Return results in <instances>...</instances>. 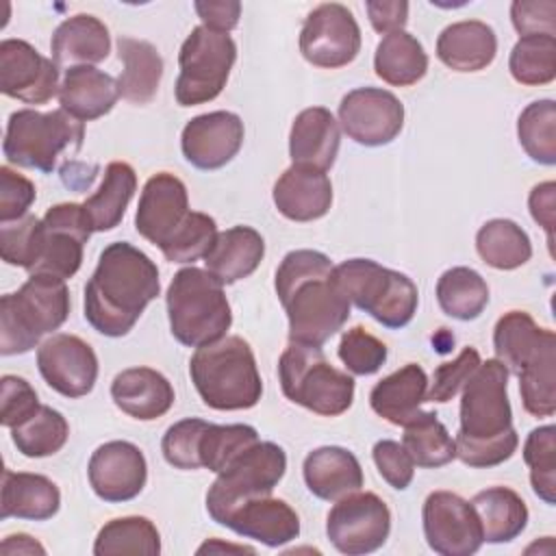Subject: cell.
Here are the masks:
<instances>
[{"instance_id": "cell-46", "label": "cell", "mask_w": 556, "mask_h": 556, "mask_svg": "<svg viewBox=\"0 0 556 556\" xmlns=\"http://www.w3.org/2000/svg\"><path fill=\"white\" fill-rule=\"evenodd\" d=\"M256 441H261L258 432L248 424H206L198 445L200 465L213 473H219L237 454Z\"/></svg>"}, {"instance_id": "cell-20", "label": "cell", "mask_w": 556, "mask_h": 556, "mask_svg": "<svg viewBox=\"0 0 556 556\" xmlns=\"http://www.w3.org/2000/svg\"><path fill=\"white\" fill-rule=\"evenodd\" d=\"M243 122L237 113L213 111L189 119L180 135L185 159L198 169H219L243 146Z\"/></svg>"}, {"instance_id": "cell-60", "label": "cell", "mask_w": 556, "mask_h": 556, "mask_svg": "<svg viewBox=\"0 0 556 556\" xmlns=\"http://www.w3.org/2000/svg\"><path fill=\"white\" fill-rule=\"evenodd\" d=\"M2 554H46L43 545L37 543L33 536L28 534H9L2 545H0Z\"/></svg>"}, {"instance_id": "cell-55", "label": "cell", "mask_w": 556, "mask_h": 556, "mask_svg": "<svg viewBox=\"0 0 556 556\" xmlns=\"http://www.w3.org/2000/svg\"><path fill=\"white\" fill-rule=\"evenodd\" d=\"M35 198V185L26 176L13 172L9 165L0 167V224L28 215Z\"/></svg>"}, {"instance_id": "cell-29", "label": "cell", "mask_w": 556, "mask_h": 556, "mask_svg": "<svg viewBox=\"0 0 556 556\" xmlns=\"http://www.w3.org/2000/svg\"><path fill=\"white\" fill-rule=\"evenodd\" d=\"M52 61L59 67L93 65L109 56L111 35L96 15L78 13L63 20L50 39Z\"/></svg>"}, {"instance_id": "cell-13", "label": "cell", "mask_w": 556, "mask_h": 556, "mask_svg": "<svg viewBox=\"0 0 556 556\" xmlns=\"http://www.w3.org/2000/svg\"><path fill=\"white\" fill-rule=\"evenodd\" d=\"M302 56L324 70H337L352 63L361 52V28L352 11L339 2L315 7L300 30Z\"/></svg>"}, {"instance_id": "cell-31", "label": "cell", "mask_w": 556, "mask_h": 556, "mask_svg": "<svg viewBox=\"0 0 556 556\" xmlns=\"http://www.w3.org/2000/svg\"><path fill=\"white\" fill-rule=\"evenodd\" d=\"M497 37L480 20H463L445 26L437 39V56L454 72H480L493 63Z\"/></svg>"}, {"instance_id": "cell-43", "label": "cell", "mask_w": 556, "mask_h": 556, "mask_svg": "<svg viewBox=\"0 0 556 556\" xmlns=\"http://www.w3.org/2000/svg\"><path fill=\"white\" fill-rule=\"evenodd\" d=\"M67 419L46 404H41V408L30 419L11 428V439L17 452L28 458H43L56 454L67 443Z\"/></svg>"}, {"instance_id": "cell-16", "label": "cell", "mask_w": 556, "mask_h": 556, "mask_svg": "<svg viewBox=\"0 0 556 556\" xmlns=\"http://www.w3.org/2000/svg\"><path fill=\"white\" fill-rule=\"evenodd\" d=\"M339 126L361 146H387L404 126V104L387 89L358 87L343 96Z\"/></svg>"}, {"instance_id": "cell-37", "label": "cell", "mask_w": 556, "mask_h": 556, "mask_svg": "<svg viewBox=\"0 0 556 556\" xmlns=\"http://www.w3.org/2000/svg\"><path fill=\"white\" fill-rule=\"evenodd\" d=\"M519 393L526 413L552 417L556 413V334L549 332L536 354L519 369Z\"/></svg>"}, {"instance_id": "cell-42", "label": "cell", "mask_w": 556, "mask_h": 556, "mask_svg": "<svg viewBox=\"0 0 556 556\" xmlns=\"http://www.w3.org/2000/svg\"><path fill=\"white\" fill-rule=\"evenodd\" d=\"M96 556H119V554H161V534L148 517L130 515L117 517L104 523L93 543Z\"/></svg>"}, {"instance_id": "cell-28", "label": "cell", "mask_w": 556, "mask_h": 556, "mask_svg": "<svg viewBox=\"0 0 556 556\" xmlns=\"http://www.w3.org/2000/svg\"><path fill=\"white\" fill-rule=\"evenodd\" d=\"M265 256V241L252 226H232L217 232L211 250L204 254L206 271L222 285H235L256 271Z\"/></svg>"}, {"instance_id": "cell-25", "label": "cell", "mask_w": 556, "mask_h": 556, "mask_svg": "<svg viewBox=\"0 0 556 556\" xmlns=\"http://www.w3.org/2000/svg\"><path fill=\"white\" fill-rule=\"evenodd\" d=\"M111 397L122 413L139 421L163 417L176 400L172 382L152 367L119 371L111 382Z\"/></svg>"}, {"instance_id": "cell-18", "label": "cell", "mask_w": 556, "mask_h": 556, "mask_svg": "<svg viewBox=\"0 0 556 556\" xmlns=\"http://www.w3.org/2000/svg\"><path fill=\"white\" fill-rule=\"evenodd\" d=\"M59 65L24 39L0 43V91L26 104H46L59 93Z\"/></svg>"}, {"instance_id": "cell-14", "label": "cell", "mask_w": 556, "mask_h": 556, "mask_svg": "<svg viewBox=\"0 0 556 556\" xmlns=\"http://www.w3.org/2000/svg\"><path fill=\"white\" fill-rule=\"evenodd\" d=\"M421 521L428 547L441 556H471L484 543L471 502L452 491H432L424 502Z\"/></svg>"}, {"instance_id": "cell-53", "label": "cell", "mask_w": 556, "mask_h": 556, "mask_svg": "<svg viewBox=\"0 0 556 556\" xmlns=\"http://www.w3.org/2000/svg\"><path fill=\"white\" fill-rule=\"evenodd\" d=\"M0 424L4 428H15L30 419L39 408L37 391L30 387L28 380L7 374L0 380Z\"/></svg>"}, {"instance_id": "cell-32", "label": "cell", "mask_w": 556, "mask_h": 556, "mask_svg": "<svg viewBox=\"0 0 556 556\" xmlns=\"http://www.w3.org/2000/svg\"><path fill=\"white\" fill-rule=\"evenodd\" d=\"M59 506L61 493L50 478L28 471H2V519L15 517L28 521H46L59 513Z\"/></svg>"}, {"instance_id": "cell-15", "label": "cell", "mask_w": 556, "mask_h": 556, "mask_svg": "<svg viewBox=\"0 0 556 556\" xmlns=\"http://www.w3.org/2000/svg\"><path fill=\"white\" fill-rule=\"evenodd\" d=\"M43 245L37 265L28 274H46L61 280L72 278L83 263V245L93 228L83 204L61 202L46 211Z\"/></svg>"}, {"instance_id": "cell-35", "label": "cell", "mask_w": 556, "mask_h": 556, "mask_svg": "<svg viewBox=\"0 0 556 556\" xmlns=\"http://www.w3.org/2000/svg\"><path fill=\"white\" fill-rule=\"evenodd\" d=\"M135 189L137 174L128 163L113 161L106 165L98 191L83 202L93 232L113 230L122 222Z\"/></svg>"}, {"instance_id": "cell-23", "label": "cell", "mask_w": 556, "mask_h": 556, "mask_svg": "<svg viewBox=\"0 0 556 556\" xmlns=\"http://www.w3.org/2000/svg\"><path fill=\"white\" fill-rule=\"evenodd\" d=\"M280 215L291 222H313L324 217L332 204V182L326 172L291 165L276 180L271 191Z\"/></svg>"}, {"instance_id": "cell-50", "label": "cell", "mask_w": 556, "mask_h": 556, "mask_svg": "<svg viewBox=\"0 0 556 556\" xmlns=\"http://www.w3.org/2000/svg\"><path fill=\"white\" fill-rule=\"evenodd\" d=\"M339 358L354 376H371L384 365L387 345L363 326H354L339 341Z\"/></svg>"}, {"instance_id": "cell-3", "label": "cell", "mask_w": 556, "mask_h": 556, "mask_svg": "<svg viewBox=\"0 0 556 556\" xmlns=\"http://www.w3.org/2000/svg\"><path fill=\"white\" fill-rule=\"evenodd\" d=\"M460 391L456 458L476 469L502 465L519 445L508 402V369L497 358H489L478 365Z\"/></svg>"}, {"instance_id": "cell-49", "label": "cell", "mask_w": 556, "mask_h": 556, "mask_svg": "<svg viewBox=\"0 0 556 556\" xmlns=\"http://www.w3.org/2000/svg\"><path fill=\"white\" fill-rule=\"evenodd\" d=\"M217 237V224L211 215L191 211L174 237L161 248L169 263H193L204 258Z\"/></svg>"}, {"instance_id": "cell-61", "label": "cell", "mask_w": 556, "mask_h": 556, "mask_svg": "<svg viewBox=\"0 0 556 556\" xmlns=\"http://www.w3.org/2000/svg\"><path fill=\"white\" fill-rule=\"evenodd\" d=\"M204 552H208V554H211V552H250V554H252L254 549H252V547H245V545H228V543L224 545L222 541H206V543L198 549V554H204Z\"/></svg>"}, {"instance_id": "cell-33", "label": "cell", "mask_w": 556, "mask_h": 556, "mask_svg": "<svg viewBox=\"0 0 556 556\" xmlns=\"http://www.w3.org/2000/svg\"><path fill=\"white\" fill-rule=\"evenodd\" d=\"M117 54L124 63L117 78L119 96L132 104H148L156 96L163 76V59L159 50L146 39L124 35L117 39Z\"/></svg>"}, {"instance_id": "cell-11", "label": "cell", "mask_w": 556, "mask_h": 556, "mask_svg": "<svg viewBox=\"0 0 556 556\" xmlns=\"http://www.w3.org/2000/svg\"><path fill=\"white\" fill-rule=\"evenodd\" d=\"M235 59L237 46L228 33L195 26L180 46L176 102L180 106H195L215 100L226 87Z\"/></svg>"}, {"instance_id": "cell-22", "label": "cell", "mask_w": 556, "mask_h": 556, "mask_svg": "<svg viewBox=\"0 0 556 556\" xmlns=\"http://www.w3.org/2000/svg\"><path fill=\"white\" fill-rule=\"evenodd\" d=\"M224 526L239 536L258 541L267 547H280L295 541L300 534L298 513L285 500L271 495L243 502L228 515Z\"/></svg>"}, {"instance_id": "cell-44", "label": "cell", "mask_w": 556, "mask_h": 556, "mask_svg": "<svg viewBox=\"0 0 556 556\" xmlns=\"http://www.w3.org/2000/svg\"><path fill=\"white\" fill-rule=\"evenodd\" d=\"M517 137L526 154L541 165L556 163V102H530L517 119Z\"/></svg>"}, {"instance_id": "cell-7", "label": "cell", "mask_w": 556, "mask_h": 556, "mask_svg": "<svg viewBox=\"0 0 556 556\" xmlns=\"http://www.w3.org/2000/svg\"><path fill=\"white\" fill-rule=\"evenodd\" d=\"M332 274L348 300L384 328H404L417 313L419 293L406 274L382 267L371 258H348L334 265Z\"/></svg>"}, {"instance_id": "cell-52", "label": "cell", "mask_w": 556, "mask_h": 556, "mask_svg": "<svg viewBox=\"0 0 556 556\" xmlns=\"http://www.w3.org/2000/svg\"><path fill=\"white\" fill-rule=\"evenodd\" d=\"M480 354L476 348H463V352L450 361L443 363L434 369L432 384L428 389V400L445 404L456 397V393L463 389V384L469 380V376L478 369L480 365Z\"/></svg>"}, {"instance_id": "cell-4", "label": "cell", "mask_w": 556, "mask_h": 556, "mask_svg": "<svg viewBox=\"0 0 556 556\" xmlns=\"http://www.w3.org/2000/svg\"><path fill=\"white\" fill-rule=\"evenodd\" d=\"M189 376L202 402L215 410H245L256 406L263 395L254 352L237 334L195 348Z\"/></svg>"}, {"instance_id": "cell-9", "label": "cell", "mask_w": 556, "mask_h": 556, "mask_svg": "<svg viewBox=\"0 0 556 556\" xmlns=\"http://www.w3.org/2000/svg\"><path fill=\"white\" fill-rule=\"evenodd\" d=\"M85 126L63 109L39 113L35 109H20L11 113L4 130L2 152L9 163L17 167L50 174L59 156L70 150L78 152L83 146Z\"/></svg>"}, {"instance_id": "cell-27", "label": "cell", "mask_w": 556, "mask_h": 556, "mask_svg": "<svg viewBox=\"0 0 556 556\" xmlns=\"http://www.w3.org/2000/svg\"><path fill=\"white\" fill-rule=\"evenodd\" d=\"M59 104L78 122H91L106 115L117 98V80L93 65L70 67L59 87Z\"/></svg>"}, {"instance_id": "cell-40", "label": "cell", "mask_w": 556, "mask_h": 556, "mask_svg": "<svg viewBox=\"0 0 556 556\" xmlns=\"http://www.w3.org/2000/svg\"><path fill=\"white\" fill-rule=\"evenodd\" d=\"M476 250L480 258L493 269H517L532 256L528 232L513 219H491L480 226L476 235Z\"/></svg>"}, {"instance_id": "cell-34", "label": "cell", "mask_w": 556, "mask_h": 556, "mask_svg": "<svg viewBox=\"0 0 556 556\" xmlns=\"http://www.w3.org/2000/svg\"><path fill=\"white\" fill-rule=\"evenodd\" d=\"M471 506L480 519L486 543H508L528 526V506L508 486H489L473 495Z\"/></svg>"}, {"instance_id": "cell-41", "label": "cell", "mask_w": 556, "mask_h": 556, "mask_svg": "<svg viewBox=\"0 0 556 556\" xmlns=\"http://www.w3.org/2000/svg\"><path fill=\"white\" fill-rule=\"evenodd\" d=\"M404 428L402 445L413 463L424 469H437L456 458V445L447 428L439 421L437 413L421 410Z\"/></svg>"}, {"instance_id": "cell-12", "label": "cell", "mask_w": 556, "mask_h": 556, "mask_svg": "<svg viewBox=\"0 0 556 556\" xmlns=\"http://www.w3.org/2000/svg\"><path fill=\"white\" fill-rule=\"evenodd\" d=\"M391 532L389 506L371 491H354L337 500L326 519L328 541L348 556L380 549Z\"/></svg>"}, {"instance_id": "cell-17", "label": "cell", "mask_w": 556, "mask_h": 556, "mask_svg": "<svg viewBox=\"0 0 556 556\" xmlns=\"http://www.w3.org/2000/svg\"><path fill=\"white\" fill-rule=\"evenodd\" d=\"M37 367L50 389L65 397L91 393L98 380V356L76 334L56 332L37 348Z\"/></svg>"}, {"instance_id": "cell-21", "label": "cell", "mask_w": 556, "mask_h": 556, "mask_svg": "<svg viewBox=\"0 0 556 556\" xmlns=\"http://www.w3.org/2000/svg\"><path fill=\"white\" fill-rule=\"evenodd\" d=\"M189 195L180 178L169 172H159L143 185L135 228L156 248H163L189 215Z\"/></svg>"}, {"instance_id": "cell-30", "label": "cell", "mask_w": 556, "mask_h": 556, "mask_svg": "<svg viewBox=\"0 0 556 556\" xmlns=\"http://www.w3.org/2000/svg\"><path fill=\"white\" fill-rule=\"evenodd\" d=\"M428 400V376L421 365L408 363L389 374L369 393V404L376 415L393 426H406L421 413Z\"/></svg>"}, {"instance_id": "cell-5", "label": "cell", "mask_w": 556, "mask_h": 556, "mask_svg": "<svg viewBox=\"0 0 556 556\" xmlns=\"http://www.w3.org/2000/svg\"><path fill=\"white\" fill-rule=\"evenodd\" d=\"M70 315L65 280L30 274L15 291L0 298V354H26L43 334L59 330Z\"/></svg>"}, {"instance_id": "cell-48", "label": "cell", "mask_w": 556, "mask_h": 556, "mask_svg": "<svg viewBox=\"0 0 556 556\" xmlns=\"http://www.w3.org/2000/svg\"><path fill=\"white\" fill-rule=\"evenodd\" d=\"M43 245V219L35 215H24L15 222L0 224V256L7 265L24 267L30 271Z\"/></svg>"}, {"instance_id": "cell-54", "label": "cell", "mask_w": 556, "mask_h": 556, "mask_svg": "<svg viewBox=\"0 0 556 556\" xmlns=\"http://www.w3.org/2000/svg\"><path fill=\"white\" fill-rule=\"evenodd\" d=\"M371 456H374L378 473L382 476V480L389 486H393L397 491L408 489V484L413 482V476H415V463L402 443L382 439L374 445Z\"/></svg>"}, {"instance_id": "cell-10", "label": "cell", "mask_w": 556, "mask_h": 556, "mask_svg": "<svg viewBox=\"0 0 556 556\" xmlns=\"http://www.w3.org/2000/svg\"><path fill=\"white\" fill-rule=\"evenodd\" d=\"M287 471V454L278 443L256 441L237 454L215 478L206 493L208 517L224 526L243 502L271 495Z\"/></svg>"}, {"instance_id": "cell-38", "label": "cell", "mask_w": 556, "mask_h": 556, "mask_svg": "<svg viewBox=\"0 0 556 556\" xmlns=\"http://www.w3.org/2000/svg\"><path fill=\"white\" fill-rule=\"evenodd\" d=\"M552 330L539 328L526 311L504 313L493 328V350L508 374H519V369L536 354L541 343Z\"/></svg>"}, {"instance_id": "cell-51", "label": "cell", "mask_w": 556, "mask_h": 556, "mask_svg": "<svg viewBox=\"0 0 556 556\" xmlns=\"http://www.w3.org/2000/svg\"><path fill=\"white\" fill-rule=\"evenodd\" d=\"M206 424L208 421H204V419L189 417V419H180L167 428V432L163 434V441H161V452L172 467L185 469V471H193V469L202 467L200 456H198V445H200V437H202Z\"/></svg>"}, {"instance_id": "cell-6", "label": "cell", "mask_w": 556, "mask_h": 556, "mask_svg": "<svg viewBox=\"0 0 556 556\" xmlns=\"http://www.w3.org/2000/svg\"><path fill=\"white\" fill-rule=\"evenodd\" d=\"M165 304L169 330L187 348H202L224 339L232 324L224 285L206 269L193 265L174 274Z\"/></svg>"}, {"instance_id": "cell-19", "label": "cell", "mask_w": 556, "mask_h": 556, "mask_svg": "<svg viewBox=\"0 0 556 556\" xmlns=\"http://www.w3.org/2000/svg\"><path fill=\"white\" fill-rule=\"evenodd\" d=\"M87 476L93 493L111 504L135 500L148 480L143 452L130 441H109L96 447Z\"/></svg>"}, {"instance_id": "cell-47", "label": "cell", "mask_w": 556, "mask_h": 556, "mask_svg": "<svg viewBox=\"0 0 556 556\" xmlns=\"http://www.w3.org/2000/svg\"><path fill=\"white\" fill-rule=\"evenodd\" d=\"M523 460L530 467L532 491L545 504L556 502V428L539 426L523 443Z\"/></svg>"}, {"instance_id": "cell-26", "label": "cell", "mask_w": 556, "mask_h": 556, "mask_svg": "<svg viewBox=\"0 0 556 556\" xmlns=\"http://www.w3.org/2000/svg\"><path fill=\"white\" fill-rule=\"evenodd\" d=\"M308 491L326 502H337L363 486L358 458L339 445H324L306 454L302 465Z\"/></svg>"}, {"instance_id": "cell-1", "label": "cell", "mask_w": 556, "mask_h": 556, "mask_svg": "<svg viewBox=\"0 0 556 556\" xmlns=\"http://www.w3.org/2000/svg\"><path fill=\"white\" fill-rule=\"evenodd\" d=\"M332 261L317 250H293L276 269V295L289 319V341L321 348L350 317V300Z\"/></svg>"}, {"instance_id": "cell-36", "label": "cell", "mask_w": 556, "mask_h": 556, "mask_svg": "<svg viewBox=\"0 0 556 556\" xmlns=\"http://www.w3.org/2000/svg\"><path fill=\"white\" fill-rule=\"evenodd\" d=\"M376 76L393 87H408L428 72V54L424 46L406 30L389 33L380 39L374 54Z\"/></svg>"}, {"instance_id": "cell-58", "label": "cell", "mask_w": 556, "mask_h": 556, "mask_svg": "<svg viewBox=\"0 0 556 556\" xmlns=\"http://www.w3.org/2000/svg\"><path fill=\"white\" fill-rule=\"evenodd\" d=\"M365 9L374 30L382 35L404 30L408 22V2L404 0H367Z\"/></svg>"}, {"instance_id": "cell-57", "label": "cell", "mask_w": 556, "mask_h": 556, "mask_svg": "<svg viewBox=\"0 0 556 556\" xmlns=\"http://www.w3.org/2000/svg\"><path fill=\"white\" fill-rule=\"evenodd\" d=\"M193 9L202 20V26L217 33L232 30L241 15V2L237 0H198L193 2Z\"/></svg>"}, {"instance_id": "cell-59", "label": "cell", "mask_w": 556, "mask_h": 556, "mask_svg": "<svg viewBox=\"0 0 556 556\" xmlns=\"http://www.w3.org/2000/svg\"><path fill=\"white\" fill-rule=\"evenodd\" d=\"M528 206H530L532 219L545 230L547 243L552 248L554 217H556V185L552 180H547V182H541V185L532 187L530 198H528Z\"/></svg>"}, {"instance_id": "cell-2", "label": "cell", "mask_w": 556, "mask_h": 556, "mask_svg": "<svg viewBox=\"0 0 556 556\" xmlns=\"http://www.w3.org/2000/svg\"><path fill=\"white\" fill-rule=\"evenodd\" d=\"M156 263L128 241L109 243L85 285V319L104 337H124L159 295Z\"/></svg>"}, {"instance_id": "cell-39", "label": "cell", "mask_w": 556, "mask_h": 556, "mask_svg": "<svg viewBox=\"0 0 556 556\" xmlns=\"http://www.w3.org/2000/svg\"><path fill=\"white\" fill-rule=\"evenodd\" d=\"M437 302L447 317L471 321L489 304L486 280L471 267L445 269L437 280Z\"/></svg>"}, {"instance_id": "cell-45", "label": "cell", "mask_w": 556, "mask_h": 556, "mask_svg": "<svg viewBox=\"0 0 556 556\" xmlns=\"http://www.w3.org/2000/svg\"><path fill=\"white\" fill-rule=\"evenodd\" d=\"M510 76L528 87L547 85L556 78V37H519L508 59Z\"/></svg>"}, {"instance_id": "cell-56", "label": "cell", "mask_w": 556, "mask_h": 556, "mask_svg": "<svg viewBox=\"0 0 556 556\" xmlns=\"http://www.w3.org/2000/svg\"><path fill=\"white\" fill-rule=\"evenodd\" d=\"M510 20L519 37L547 35L556 37V2L552 0H517L510 4Z\"/></svg>"}, {"instance_id": "cell-8", "label": "cell", "mask_w": 556, "mask_h": 556, "mask_svg": "<svg viewBox=\"0 0 556 556\" xmlns=\"http://www.w3.org/2000/svg\"><path fill=\"white\" fill-rule=\"evenodd\" d=\"M285 397L317 415H343L354 400V378L332 367L321 348L289 343L278 361Z\"/></svg>"}, {"instance_id": "cell-24", "label": "cell", "mask_w": 556, "mask_h": 556, "mask_svg": "<svg viewBox=\"0 0 556 556\" xmlns=\"http://www.w3.org/2000/svg\"><path fill=\"white\" fill-rule=\"evenodd\" d=\"M339 143V122L328 109L311 106L295 115L289 132V156L293 165L328 172L337 161Z\"/></svg>"}]
</instances>
